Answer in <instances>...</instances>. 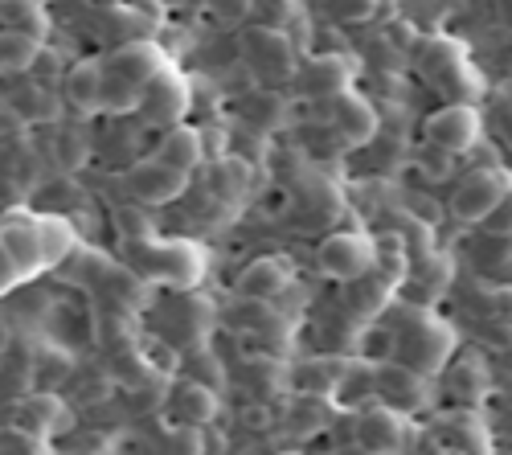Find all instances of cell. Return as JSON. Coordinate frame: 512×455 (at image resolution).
<instances>
[{"label":"cell","mask_w":512,"mask_h":455,"mask_svg":"<svg viewBox=\"0 0 512 455\" xmlns=\"http://www.w3.org/2000/svg\"><path fill=\"white\" fill-rule=\"evenodd\" d=\"M394 345H398V361L422 369V374H439V369L447 365V353H451L455 337H451V328L443 320H435L431 312H418L398 333Z\"/></svg>","instance_id":"cell-1"},{"label":"cell","mask_w":512,"mask_h":455,"mask_svg":"<svg viewBox=\"0 0 512 455\" xmlns=\"http://www.w3.org/2000/svg\"><path fill=\"white\" fill-rule=\"evenodd\" d=\"M316 263L328 279H340V283H353L361 275L373 271L377 263V242H369L365 234H349V230H340V234H328L320 242V251H316Z\"/></svg>","instance_id":"cell-2"},{"label":"cell","mask_w":512,"mask_h":455,"mask_svg":"<svg viewBox=\"0 0 512 455\" xmlns=\"http://www.w3.org/2000/svg\"><path fill=\"white\" fill-rule=\"evenodd\" d=\"M242 54H246L250 74H259L263 82H283L295 74V54L283 29L254 25L250 33H242Z\"/></svg>","instance_id":"cell-3"},{"label":"cell","mask_w":512,"mask_h":455,"mask_svg":"<svg viewBox=\"0 0 512 455\" xmlns=\"http://www.w3.org/2000/svg\"><path fill=\"white\" fill-rule=\"evenodd\" d=\"M422 132H426V140H431V144H439V148L463 156L467 148L480 144L484 119H480V111H476L472 103H447V107H439V111L426 115Z\"/></svg>","instance_id":"cell-4"},{"label":"cell","mask_w":512,"mask_h":455,"mask_svg":"<svg viewBox=\"0 0 512 455\" xmlns=\"http://www.w3.org/2000/svg\"><path fill=\"white\" fill-rule=\"evenodd\" d=\"M353 439L365 451H402L410 443V419L402 415V410L377 402V406H369V410H361V415H357Z\"/></svg>","instance_id":"cell-5"},{"label":"cell","mask_w":512,"mask_h":455,"mask_svg":"<svg viewBox=\"0 0 512 455\" xmlns=\"http://www.w3.org/2000/svg\"><path fill=\"white\" fill-rule=\"evenodd\" d=\"M373 382H377V398L410 415V410L426 406V374L406 361H381L373 365Z\"/></svg>","instance_id":"cell-6"},{"label":"cell","mask_w":512,"mask_h":455,"mask_svg":"<svg viewBox=\"0 0 512 455\" xmlns=\"http://www.w3.org/2000/svg\"><path fill=\"white\" fill-rule=\"evenodd\" d=\"M508 185L512 181L500 169H480L472 177H463L459 189H455V197H451V214L459 222H484L492 214V205L508 193Z\"/></svg>","instance_id":"cell-7"},{"label":"cell","mask_w":512,"mask_h":455,"mask_svg":"<svg viewBox=\"0 0 512 455\" xmlns=\"http://www.w3.org/2000/svg\"><path fill=\"white\" fill-rule=\"evenodd\" d=\"M164 415L173 427H205L213 415H218V390L197 382V378H185L168 390L164 398Z\"/></svg>","instance_id":"cell-8"},{"label":"cell","mask_w":512,"mask_h":455,"mask_svg":"<svg viewBox=\"0 0 512 455\" xmlns=\"http://www.w3.org/2000/svg\"><path fill=\"white\" fill-rule=\"evenodd\" d=\"M140 111L148 123H160V128H173V123L189 111V87L173 74V70H160L148 87L140 91Z\"/></svg>","instance_id":"cell-9"},{"label":"cell","mask_w":512,"mask_h":455,"mask_svg":"<svg viewBox=\"0 0 512 455\" xmlns=\"http://www.w3.org/2000/svg\"><path fill=\"white\" fill-rule=\"evenodd\" d=\"M189 185V173L185 169H173V164H164V160H140L132 173H127V189H132L136 201H148V205H164V201H173L181 197Z\"/></svg>","instance_id":"cell-10"},{"label":"cell","mask_w":512,"mask_h":455,"mask_svg":"<svg viewBox=\"0 0 512 455\" xmlns=\"http://www.w3.org/2000/svg\"><path fill=\"white\" fill-rule=\"evenodd\" d=\"M0 242L9 246V255L17 259L21 275H37L46 267V246H41V214H9L0 222Z\"/></svg>","instance_id":"cell-11"},{"label":"cell","mask_w":512,"mask_h":455,"mask_svg":"<svg viewBox=\"0 0 512 455\" xmlns=\"http://www.w3.org/2000/svg\"><path fill=\"white\" fill-rule=\"evenodd\" d=\"M160 70H164V58H160V50L152 46V41H127V46H119L107 58V74L123 78L127 87H136V91H144Z\"/></svg>","instance_id":"cell-12"},{"label":"cell","mask_w":512,"mask_h":455,"mask_svg":"<svg viewBox=\"0 0 512 455\" xmlns=\"http://www.w3.org/2000/svg\"><path fill=\"white\" fill-rule=\"evenodd\" d=\"M300 74V87L316 99H336V95H345L349 91V82H353V62L349 58H340V54H320L316 62H308L304 70H295Z\"/></svg>","instance_id":"cell-13"},{"label":"cell","mask_w":512,"mask_h":455,"mask_svg":"<svg viewBox=\"0 0 512 455\" xmlns=\"http://www.w3.org/2000/svg\"><path fill=\"white\" fill-rule=\"evenodd\" d=\"M287 283H291V263L267 255V259L246 263L234 287H238V296H242V300H275Z\"/></svg>","instance_id":"cell-14"},{"label":"cell","mask_w":512,"mask_h":455,"mask_svg":"<svg viewBox=\"0 0 512 455\" xmlns=\"http://www.w3.org/2000/svg\"><path fill=\"white\" fill-rule=\"evenodd\" d=\"M332 128L345 136L349 144H373V136H377V111H373L369 99L345 91V95L332 99Z\"/></svg>","instance_id":"cell-15"},{"label":"cell","mask_w":512,"mask_h":455,"mask_svg":"<svg viewBox=\"0 0 512 455\" xmlns=\"http://www.w3.org/2000/svg\"><path fill=\"white\" fill-rule=\"evenodd\" d=\"M70 415H66V406L54 398V394H33L17 406V427L21 431H33L41 439H50L58 427H66Z\"/></svg>","instance_id":"cell-16"},{"label":"cell","mask_w":512,"mask_h":455,"mask_svg":"<svg viewBox=\"0 0 512 455\" xmlns=\"http://www.w3.org/2000/svg\"><path fill=\"white\" fill-rule=\"evenodd\" d=\"M201 156H205L201 132H193V128H181V123H173V128L164 132L160 148H156V160L173 164V169H185V173H193V169H197V164H201Z\"/></svg>","instance_id":"cell-17"},{"label":"cell","mask_w":512,"mask_h":455,"mask_svg":"<svg viewBox=\"0 0 512 455\" xmlns=\"http://www.w3.org/2000/svg\"><path fill=\"white\" fill-rule=\"evenodd\" d=\"M103 78L107 70L99 62H78L70 74H66V99L78 107V111H99L103 107Z\"/></svg>","instance_id":"cell-18"},{"label":"cell","mask_w":512,"mask_h":455,"mask_svg":"<svg viewBox=\"0 0 512 455\" xmlns=\"http://www.w3.org/2000/svg\"><path fill=\"white\" fill-rule=\"evenodd\" d=\"M439 431H443V447H455V451H480L488 443L476 410H451V415L439 419Z\"/></svg>","instance_id":"cell-19"},{"label":"cell","mask_w":512,"mask_h":455,"mask_svg":"<svg viewBox=\"0 0 512 455\" xmlns=\"http://www.w3.org/2000/svg\"><path fill=\"white\" fill-rule=\"evenodd\" d=\"M0 25L41 41L50 29V17H46V5H41V0H0Z\"/></svg>","instance_id":"cell-20"},{"label":"cell","mask_w":512,"mask_h":455,"mask_svg":"<svg viewBox=\"0 0 512 455\" xmlns=\"http://www.w3.org/2000/svg\"><path fill=\"white\" fill-rule=\"evenodd\" d=\"M349 361H336V357H316V361H304L300 369H295V386H300L304 394H324L332 398L340 374H345Z\"/></svg>","instance_id":"cell-21"},{"label":"cell","mask_w":512,"mask_h":455,"mask_svg":"<svg viewBox=\"0 0 512 455\" xmlns=\"http://www.w3.org/2000/svg\"><path fill=\"white\" fill-rule=\"evenodd\" d=\"M300 210H304L308 222H328V218L340 214V193L324 177H308L304 193H300Z\"/></svg>","instance_id":"cell-22"},{"label":"cell","mask_w":512,"mask_h":455,"mask_svg":"<svg viewBox=\"0 0 512 455\" xmlns=\"http://www.w3.org/2000/svg\"><path fill=\"white\" fill-rule=\"evenodd\" d=\"M209 189L218 193V197H226V201H238L246 189H250V164L246 160H218L209 169Z\"/></svg>","instance_id":"cell-23"},{"label":"cell","mask_w":512,"mask_h":455,"mask_svg":"<svg viewBox=\"0 0 512 455\" xmlns=\"http://www.w3.org/2000/svg\"><path fill=\"white\" fill-rule=\"evenodd\" d=\"M37 50H41V41L5 29V33H0V74H21V70H29V66L37 62Z\"/></svg>","instance_id":"cell-24"},{"label":"cell","mask_w":512,"mask_h":455,"mask_svg":"<svg viewBox=\"0 0 512 455\" xmlns=\"http://www.w3.org/2000/svg\"><path fill=\"white\" fill-rule=\"evenodd\" d=\"M332 423V406H324V394H304L300 390V398H295V406H291V427L295 431H316V427H328Z\"/></svg>","instance_id":"cell-25"},{"label":"cell","mask_w":512,"mask_h":455,"mask_svg":"<svg viewBox=\"0 0 512 455\" xmlns=\"http://www.w3.org/2000/svg\"><path fill=\"white\" fill-rule=\"evenodd\" d=\"M41 246H46V267H54V263H62L70 255L74 230L54 214H41Z\"/></svg>","instance_id":"cell-26"},{"label":"cell","mask_w":512,"mask_h":455,"mask_svg":"<svg viewBox=\"0 0 512 455\" xmlns=\"http://www.w3.org/2000/svg\"><path fill=\"white\" fill-rule=\"evenodd\" d=\"M414 164L422 169L426 181H447V177L455 173V152H447V148H439V144L426 140V144L414 152Z\"/></svg>","instance_id":"cell-27"},{"label":"cell","mask_w":512,"mask_h":455,"mask_svg":"<svg viewBox=\"0 0 512 455\" xmlns=\"http://www.w3.org/2000/svg\"><path fill=\"white\" fill-rule=\"evenodd\" d=\"M447 390H451L455 398H463V402L480 398V390H484V369H480L476 361H459V365H451V369H447Z\"/></svg>","instance_id":"cell-28"},{"label":"cell","mask_w":512,"mask_h":455,"mask_svg":"<svg viewBox=\"0 0 512 455\" xmlns=\"http://www.w3.org/2000/svg\"><path fill=\"white\" fill-rule=\"evenodd\" d=\"M17 115H25L29 123H46V119H54L58 115V103H54V95L50 91H41V87H25L21 95H17Z\"/></svg>","instance_id":"cell-29"},{"label":"cell","mask_w":512,"mask_h":455,"mask_svg":"<svg viewBox=\"0 0 512 455\" xmlns=\"http://www.w3.org/2000/svg\"><path fill=\"white\" fill-rule=\"evenodd\" d=\"M476 259L488 267V271H500V267H512V238L508 234H480V246H476Z\"/></svg>","instance_id":"cell-30"},{"label":"cell","mask_w":512,"mask_h":455,"mask_svg":"<svg viewBox=\"0 0 512 455\" xmlns=\"http://www.w3.org/2000/svg\"><path fill=\"white\" fill-rule=\"evenodd\" d=\"M115 230L123 238L144 242V238H152V218L140 210V205H123V210H115Z\"/></svg>","instance_id":"cell-31"},{"label":"cell","mask_w":512,"mask_h":455,"mask_svg":"<svg viewBox=\"0 0 512 455\" xmlns=\"http://www.w3.org/2000/svg\"><path fill=\"white\" fill-rule=\"evenodd\" d=\"M242 115H246V123H254V128H263V132H271L275 123L283 119V103L279 99H246V107H242Z\"/></svg>","instance_id":"cell-32"},{"label":"cell","mask_w":512,"mask_h":455,"mask_svg":"<svg viewBox=\"0 0 512 455\" xmlns=\"http://www.w3.org/2000/svg\"><path fill=\"white\" fill-rule=\"evenodd\" d=\"M377 5H381V0H328L332 17H336V21H345V25H361V21H369V17L377 13Z\"/></svg>","instance_id":"cell-33"},{"label":"cell","mask_w":512,"mask_h":455,"mask_svg":"<svg viewBox=\"0 0 512 455\" xmlns=\"http://www.w3.org/2000/svg\"><path fill=\"white\" fill-rule=\"evenodd\" d=\"M82 156H87V136H82L78 128H66L58 136V164L62 169H78Z\"/></svg>","instance_id":"cell-34"},{"label":"cell","mask_w":512,"mask_h":455,"mask_svg":"<svg viewBox=\"0 0 512 455\" xmlns=\"http://www.w3.org/2000/svg\"><path fill=\"white\" fill-rule=\"evenodd\" d=\"M250 5H254V0H205V9L218 17L222 25H242L250 17Z\"/></svg>","instance_id":"cell-35"},{"label":"cell","mask_w":512,"mask_h":455,"mask_svg":"<svg viewBox=\"0 0 512 455\" xmlns=\"http://www.w3.org/2000/svg\"><path fill=\"white\" fill-rule=\"evenodd\" d=\"M480 226H484L488 234H508V238H512V185H508V193L492 205V214H488Z\"/></svg>","instance_id":"cell-36"},{"label":"cell","mask_w":512,"mask_h":455,"mask_svg":"<svg viewBox=\"0 0 512 455\" xmlns=\"http://www.w3.org/2000/svg\"><path fill=\"white\" fill-rule=\"evenodd\" d=\"M46 447L50 443L41 435H33V431H21V427L0 431V451H46Z\"/></svg>","instance_id":"cell-37"},{"label":"cell","mask_w":512,"mask_h":455,"mask_svg":"<svg viewBox=\"0 0 512 455\" xmlns=\"http://www.w3.org/2000/svg\"><path fill=\"white\" fill-rule=\"evenodd\" d=\"M21 279H25V275H21L17 259L9 255V246H5V242H0V296H9V292H13V287H17Z\"/></svg>","instance_id":"cell-38"},{"label":"cell","mask_w":512,"mask_h":455,"mask_svg":"<svg viewBox=\"0 0 512 455\" xmlns=\"http://www.w3.org/2000/svg\"><path fill=\"white\" fill-rule=\"evenodd\" d=\"M488 308H492V316H500V320H512V292H496Z\"/></svg>","instance_id":"cell-39"},{"label":"cell","mask_w":512,"mask_h":455,"mask_svg":"<svg viewBox=\"0 0 512 455\" xmlns=\"http://www.w3.org/2000/svg\"><path fill=\"white\" fill-rule=\"evenodd\" d=\"M500 99H504V107L512 111V78H508V82H504V87H500Z\"/></svg>","instance_id":"cell-40"},{"label":"cell","mask_w":512,"mask_h":455,"mask_svg":"<svg viewBox=\"0 0 512 455\" xmlns=\"http://www.w3.org/2000/svg\"><path fill=\"white\" fill-rule=\"evenodd\" d=\"M9 345V337H5V324H0V349H5Z\"/></svg>","instance_id":"cell-41"}]
</instances>
